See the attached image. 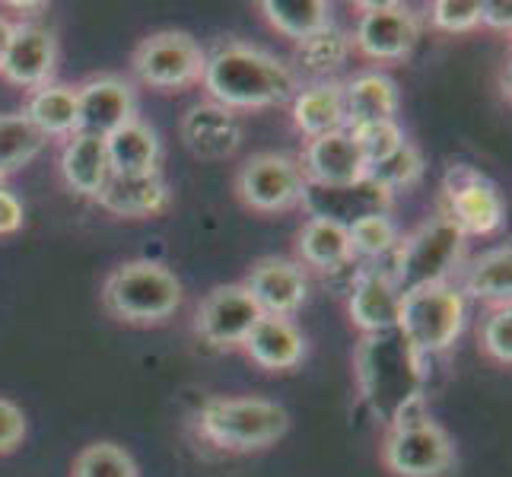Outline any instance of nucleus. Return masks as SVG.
<instances>
[{
    "mask_svg": "<svg viewBox=\"0 0 512 477\" xmlns=\"http://www.w3.org/2000/svg\"><path fill=\"white\" fill-rule=\"evenodd\" d=\"M201 83L210 102L223 105L229 112L271 109V105H284L299 93V77L287 61L242 42L217 48L204 64Z\"/></svg>",
    "mask_w": 512,
    "mask_h": 477,
    "instance_id": "obj_1",
    "label": "nucleus"
},
{
    "mask_svg": "<svg viewBox=\"0 0 512 477\" xmlns=\"http://www.w3.org/2000/svg\"><path fill=\"white\" fill-rule=\"evenodd\" d=\"M360 395L376 417L388 420L392 427L411 417V408H420V357L404 344L398 331L363 334L353 357Z\"/></svg>",
    "mask_w": 512,
    "mask_h": 477,
    "instance_id": "obj_2",
    "label": "nucleus"
},
{
    "mask_svg": "<svg viewBox=\"0 0 512 477\" xmlns=\"http://www.w3.org/2000/svg\"><path fill=\"white\" fill-rule=\"evenodd\" d=\"M182 299V280L150 258L118 264L102 287V306L128 325H160L175 315Z\"/></svg>",
    "mask_w": 512,
    "mask_h": 477,
    "instance_id": "obj_3",
    "label": "nucleus"
},
{
    "mask_svg": "<svg viewBox=\"0 0 512 477\" xmlns=\"http://www.w3.org/2000/svg\"><path fill=\"white\" fill-rule=\"evenodd\" d=\"M198 430L210 446L226 452H258L290 430V414L268 398H207Z\"/></svg>",
    "mask_w": 512,
    "mask_h": 477,
    "instance_id": "obj_4",
    "label": "nucleus"
},
{
    "mask_svg": "<svg viewBox=\"0 0 512 477\" xmlns=\"http://www.w3.org/2000/svg\"><path fill=\"white\" fill-rule=\"evenodd\" d=\"M465 318V293L455 290L452 284H436L401 296L395 331L423 360L433 357V353H446L462 334Z\"/></svg>",
    "mask_w": 512,
    "mask_h": 477,
    "instance_id": "obj_5",
    "label": "nucleus"
},
{
    "mask_svg": "<svg viewBox=\"0 0 512 477\" xmlns=\"http://www.w3.org/2000/svg\"><path fill=\"white\" fill-rule=\"evenodd\" d=\"M462 245L465 236L446 217L423 223L417 233L395 245V268L388 271L395 290L404 296L423 287L446 284V277L462 258Z\"/></svg>",
    "mask_w": 512,
    "mask_h": 477,
    "instance_id": "obj_6",
    "label": "nucleus"
},
{
    "mask_svg": "<svg viewBox=\"0 0 512 477\" xmlns=\"http://www.w3.org/2000/svg\"><path fill=\"white\" fill-rule=\"evenodd\" d=\"M204 64H207V51L201 48V42L179 29L147 35L131 58L137 80L150 86V90H163V93L201 83Z\"/></svg>",
    "mask_w": 512,
    "mask_h": 477,
    "instance_id": "obj_7",
    "label": "nucleus"
},
{
    "mask_svg": "<svg viewBox=\"0 0 512 477\" xmlns=\"http://www.w3.org/2000/svg\"><path fill=\"white\" fill-rule=\"evenodd\" d=\"M382 462L395 477H443L455 462V446L439 423L420 417L388 430Z\"/></svg>",
    "mask_w": 512,
    "mask_h": 477,
    "instance_id": "obj_8",
    "label": "nucleus"
},
{
    "mask_svg": "<svg viewBox=\"0 0 512 477\" xmlns=\"http://www.w3.org/2000/svg\"><path fill=\"white\" fill-rule=\"evenodd\" d=\"M306 179L296 159L284 153H255L236 172V194L258 214H280L303 204Z\"/></svg>",
    "mask_w": 512,
    "mask_h": 477,
    "instance_id": "obj_9",
    "label": "nucleus"
},
{
    "mask_svg": "<svg viewBox=\"0 0 512 477\" xmlns=\"http://www.w3.org/2000/svg\"><path fill=\"white\" fill-rule=\"evenodd\" d=\"M420 39V20L411 7L392 4H360V20L353 29V48L369 61H404Z\"/></svg>",
    "mask_w": 512,
    "mask_h": 477,
    "instance_id": "obj_10",
    "label": "nucleus"
},
{
    "mask_svg": "<svg viewBox=\"0 0 512 477\" xmlns=\"http://www.w3.org/2000/svg\"><path fill=\"white\" fill-rule=\"evenodd\" d=\"M503 198L481 172L455 166L446 179V210L443 217L462 236H490L503 226Z\"/></svg>",
    "mask_w": 512,
    "mask_h": 477,
    "instance_id": "obj_11",
    "label": "nucleus"
},
{
    "mask_svg": "<svg viewBox=\"0 0 512 477\" xmlns=\"http://www.w3.org/2000/svg\"><path fill=\"white\" fill-rule=\"evenodd\" d=\"M258 318L261 312L249 290L242 284H223L201 299L194 328L210 347H242Z\"/></svg>",
    "mask_w": 512,
    "mask_h": 477,
    "instance_id": "obj_12",
    "label": "nucleus"
},
{
    "mask_svg": "<svg viewBox=\"0 0 512 477\" xmlns=\"http://www.w3.org/2000/svg\"><path fill=\"white\" fill-rule=\"evenodd\" d=\"M296 166L312 188H347L363 182L369 172L350 131H334L309 140Z\"/></svg>",
    "mask_w": 512,
    "mask_h": 477,
    "instance_id": "obj_13",
    "label": "nucleus"
},
{
    "mask_svg": "<svg viewBox=\"0 0 512 477\" xmlns=\"http://www.w3.org/2000/svg\"><path fill=\"white\" fill-rule=\"evenodd\" d=\"M58 67V39L48 26L20 23L13 26L10 45L0 58V77L23 90H39L51 83Z\"/></svg>",
    "mask_w": 512,
    "mask_h": 477,
    "instance_id": "obj_14",
    "label": "nucleus"
},
{
    "mask_svg": "<svg viewBox=\"0 0 512 477\" xmlns=\"http://www.w3.org/2000/svg\"><path fill=\"white\" fill-rule=\"evenodd\" d=\"M245 290L255 299L261 315L290 318L303 309L309 296V280L303 274V264L287 258H261L245 277Z\"/></svg>",
    "mask_w": 512,
    "mask_h": 477,
    "instance_id": "obj_15",
    "label": "nucleus"
},
{
    "mask_svg": "<svg viewBox=\"0 0 512 477\" xmlns=\"http://www.w3.org/2000/svg\"><path fill=\"white\" fill-rule=\"evenodd\" d=\"M77 109H80V131L109 137L137 118L134 86L121 77H96L77 90Z\"/></svg>",
    "mask_w": 512,
    "mask_h": 477,
    "instance_id": "obj_16",
    "label": "nucleus"
},
{
    "mask_svg": "<svg viewBox=\"0 0 512 477\" xmlns=\"http://www.w3.org/2000/svg\"><path fill=\"white\" fill-rule=\"evenodd\" d=\"M182 140L185 147L207 163L233 156L242 144V121L236 112L223 109L217 102H198L191 105L188 115L182 118Z\"/></svg>",
    "mask_w": 512,
    "mask_h": 477,
    "instance_id": "obj_17",
    "label": "nucleus"
},
{
    "mask_svg": "<svg viewBox=\"0 0 512 477\" xmlns=\"http://www.w3.org/2000/svg\"><path fill=\"white\" fill-rule=\"evenodd\" d=\"M303 204L309 207L312 217H325L341 226L357 223L369 214H388L392 207V194L379 188L373 179H363L357 185L347 188H312L306 185L303 191Z\"/></svg>",
    "mask_w": 512,
    "mask_h": 477,
    "instance_id": "obj_18",
    "label": "nucleus"
},
{
    "mask_svg": "<svg viewBox=\"0 0 512 477\" xmlns=\"http://www.w3.org/2000/svg\"><path fill=\"white\" fill-rule=\"evenodd\" d=\"M242 347L252 357V363L268 369V373H287V369H296L306 357L303 331L290 318H271V315L258 318L249 338L242 341Z\"/></svg>",
    "mask_w": 512,
    "mask_h": 477,
    "instance_id": "obj_19",
    "label": "nucleus"
},
{
    "mask_svg": "<svg viewBox=\"0 0 512 477\" xmlns=\"http://www.w3.org/2000/svg\"><path fill=\"white\" fill-rule=\"evenodd\" d=\"M61 175L67 188L80 194V198H99V191L105 188L112 175L109 150H105V137L77 131L64 140L61 147Z\"/></svg>",
    "mask_w": 512,
    "mask_h": 477,
    "instance_id": "obj_20",
    "label": "nucleus"
},
{
    "mask_svg": "<svg viewBox=\"0 0 512 477\" xmlns=\"http://www.w3.org/2000/svg\"><path fill=\"white\" fill-rule=\"evenodd\" d=\"M166 201H169V188L160 172H147V175L112 172L96 198L102 210H109L115 217H128V220H144V217L160 214Z\"/></svg>",
    "mask_w": 512,
    "mask_h": 477,
    "instance_id": "obj_21",
    "label": "nucleus"
},
{
    "mask_svg": "<svg viewBox=\"0 0 512 477\" xmlns=\"http://www.w3.org/2000/svg\"><path fill=\"white\" fill-rule=\"evenodd\" d=\"M344 86V131H360L379 121H395L398 115V86L385 74H357Z\"/></svg>",
    "mask_w": 512,
    "mask_h": 477,
    "instance_id": "obj_22",
    "label": "nucleus"
},
{
    "mask_svg": "<svg viewBox=\"0 0 512 477\" xmlns=\"http://www.w3.org/2000/svg\"><path fill=\"white\" fill-rule=\"evenodd\" d=\"M398 306H401V293L395 290L392 277L382 271H369L353 284L347 299V315L363 334H382V331H395Z\"/></svg>",
    "mask_w": 512,
    "mask_h": 477,
    "instance_id": "obj_23",
    "label": "nucleus"
},
{
    "mask_svg": "<svg viewBox=\"0 0 512 477\" xmlns=\"http://www.w3.org/2000/svg\"><path fill=\"white\" fill-rule=\"evenodd\" d=\"M296 131L315 140L344 131V86L338 80H319L293 96Z\"/></svg>",
    "mask_w": 512,
    "mask_h": 477,
    "instance_id": "obj_24",
    "label": "nucleus"
},
{
    "mask_svg": "<svg viewBox=\"0 0 512 477\" xmlns=\"http://www.w3.org/2000/svg\"><path fill=\"white\" fill-rule=\"evenodd\" d=\"M296 255L306 268L322 271V274L347 268L353 261L347 226L325 220V217H309L296 236Z\"/></svg>",
    "mask_w": 512,
    "mask_h": 477,
    "instance_id": "obj_25",
    "label": "nucleus"
},
{
    "mask_svg": "<svg viewBox=\"0 0 512 477\" xmlns=\"http://www.w3.org/2000/svg\"><path fill=\"white\" fill-rule=\"evenodd\" d=\"M105 150H109L112 172H118V175L160 172V156H163L160 134L140 118H134L131 125L118 128L115 134L105 137Z\"/></svg>",
    "mask_w": 512,
    "mask_h": 477,
    "instance_id": "obj_26",
    "label": "nucleus"
},
{
    "mask_svg": "<svg viewBox=\"0 0 512 477\" xmlns=\"http://www.w3.org/2000/svg\"><path fill=\"white\" fill-rule=\"evenodd\" d=\"M29 125L48 137H70L80 131V109H77V90L64 83H45L29 93L26 112Z\"/></svg>",
    "mask_w": 512,
    "mask_h": 477,
    "instance_id": "obj_27",
    "label": "nucleus"
},
{
    "mask_svg": "<svg viewBox=\"0 0 512 477\" xmlns=\"http://www.w3.org/2000/svg\"><path fill=\"white\" fill-rule=\"evenodd\" d=\"M465 293H471L481 303H490L493 309L509 306L512 296V249L500 245L490 249L481 258H474V264L465 274Z\"/></svg>",
    "mask_w": 512,
    "mask_h": 477,
    "instance_id": "obj_28",
    "label": "nucleus"
},
{
    "mask_svg": "<svg viewBox=\"0 0 512 477\" xmlns=\"http://www.w3.org/2000/svg\"><path fill=\"white\" fill-rule=\"evenodd\" d=\"M261 13L280 35L296 42L331 26V4L325 0H264Z\"/></svg>",
    "mask_w": 512,
    "mask_h": 477,
    "instance_id": "obj_29",
    "label": "nucleus"
},
{
    "mask_svg": "<svg viewBox=\"0 0 512 477\" xmlns=\"http://www.w3.org/2000/svg\"><path fill=\"white\" fill-rule=\"evenodd\" d=\"M350 51H353L350 35L328 26L322 32L309 35V39L296 42V64L303 67L306 74L328 80L331 74H338V70L347 64Z\"/></svg>",
    "mask_w": 512,
    "mask_h": 477,
    "instance_id": "obj_30",
    "label": "nucleus"
},
{
    "mask_svg": "<svg viewBox=\"0 0 512 477\" xmlns=\"http://www.w3.org/2000/svg\"><path fill=\"white\" fill-rule=\"evenodd\" d=\"M48 140L29 125L23 112L0 115V179L20 172L45 150Z\"/></svg>",
    "mask_w": 512,
    "mask_h": 477,
    "instance_id": "obj_31",
    "label": "nucleus"
},
{
    "mask_svg": "<svg viewBox=\"0 0 512 477\" xmlns=\"http://www.w3.org/2000/svg\"><path fill=\"white\" fill-rule=\"evenodd\" d=\"M70 477H140L134 458L115 443H93L74 458Z\"/></svg>",
    "mask_w": 512,
    "mask_h": 477,
    "instance_id": "obj_32",
    "label": "nucleus"
},
{
    "mask_svg": "<svg viewBox=\"0 0 512 477\" xmlns=\"http://www.w3.org/2000/svg\"><path fill=\"white\" fill-rule=\"evenodd\" d=\"M347 236H350L353 258L357 255L360 258H382L388 252H395V245H398V229L388 214H369L357 223H350Z\"/></svg>",
    "mask_w": 512,
    "mask_h": 477,
    "instance_id": "obj_33",
    "label": "nucleus"
},
{
    "mask_svg": "<svg viewBox=\"0 0 512 477\" xmlns=\"http://www.w3.org/2000/svg\"><path fill=\"white\" fill-rule=\"evenodd\" d=\"M423 175V156L417 147L404 144L398 153H392L388 159H382V163L369 166L366 179H373L379 188H385L388 194H395L401 188H411L414 182H420Z\"/></svg>",
    "mask_w": 512,
    "mask_h": 477,
    "instance_id": "obj_34",
    "label": "nucleus"
},
{
    "mask_svg": "<svg viewBox=\"0 0 512 477\" xmlns=\"http://www.w3.org/2000/svg\"><path fill=\"white\" fill-rule=\"evenodd\" d=\"M350 134H353V140H357V147L366 159V169L382 163V159H388L408 144V137H404L398 121H379V125H366V128L350 131Z\"/></svg>",
    "mask_w": 512,
    "mask_h": 477,
    "instance_id": "obj_35",
    "label": "nucleus"
},
{
    "mask_svg": "<svg viewBox=\"0 0 512 477\" xmlns=\"http://www.w3.org/2000/svg\"><path fill=\"white\" fill-rule=\"evenodd\" d=\"M430 20L439 32H471L481 26V0H436Z\"/></svg>",
    "mask_w": 512,
    "mask_h": 477,
    "instance_id": "obj_36",
    "label": "nucleus"
},
{
    "mask_svg": "<svg viewBox=\"0 0 512 477\" xmlns=\"http://www.w3.org/2000/svg\"><path fill=\"white\" fill-rule=\"evenodd\" d=\"M481 347L493 363H500V366L512 363V312H509V306L493 309V315L484 322Z\"/></svg>",
    "mask_w": 512,
    "mask_h": 477,
    "instance_id": "obj_37",
    "label": "nucleus"
},
{
    "mask_svg": "<svg viewBox=\"0 0 512 477\" xmlns=\"http://www.w3.org/2000/svg\"><path fill=\"white\" fill-rule=\"evenodd\" d=\"M26 439V414L20 404L0 398V455H10L23 446Z\"/></svg>",
    "mask_w": 512,
    "mask_h": 477,
    "instance_id": "obj_38",
    "label": "nucleus"
},
{
    "mask_svg": "<svg viewBox=\"0 0 512 477\" xmlns=\"http://www.w3.org/2000/svg\"><path fill=\"white\" fill-rule=\"evenodd\" d=\"M23 201L16 198V194L10 188L0 185V236H13L23 229Z\"/></svg>",
    "mask_w": 512,
    "mask_h": 477,
    "instance_id": "obj_39",
    "label": "nucleus"
},
{
    "mask_svg": "<svg viewBox=\"0 0 512 477\" xmlns=\"http://www.w3.org/2000/svg\"><path fill=\"white\" fill-rule=\"evenodd\" d=\"M481 23L497 32H509L512 29V4H503V0H481Z\"/></svg>",
    "mask_w": 512,
    "mask_h": 477,
    "instance_id": "obj_40",
    "label": "nucleus"
},
{
    "mask_svg": "<svg viewBox=\"0 0 512 477\" xmlns=\"http://www.w3.org/2000/svg\"><path fill=\"white\" fill-rule=\"evenodd\" d=\"M10 35H13V23L7 20V16H0V58H4V51L10 45Z\"/></svg>",
    "mask_w": 512,
    "mask_h": 477,
    "instance_id": "obj_41",
    "label": "nucleus"
}]
</instances>
